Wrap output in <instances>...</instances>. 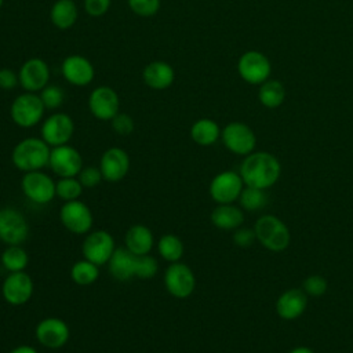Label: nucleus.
<instances>
[{"label": "nucleus", "mask_w": 353, "mask_h": 353, "mask_svg": "<svg viewBox=\"0 0 353 353\" xmlns=\"http://www.w3.org/2000/svg\"><path fill=\"white\" fill-rule=\"evenodd\" d=\"M239 174L245 186L266 190L279 181L281 165L279 159L269 152H252L241 161Z\"/></svg>", "instance_id": "obj_1"}, {"label": "nucleus", "mask_w": 353, "mask_h": 353, "mask_svg": "<svg viewBox=\"0 0 353 353\" xmlns=\"http://www.w3.org/2000/svg\"><path fill=\"white\" fill-rule=\"evenodd\" d=\"M50 153L51 146L43 138L29 137L14 146L11 161L22 172L39 171L48 165Z\"/></svg>", "instance_id": "obj_2"}, {"label": "nucleus", "mask_w": 353, "mask_h": 353, "mask_svg": "<svg viewBox=\"0 0 353 353\" xmlns=\"http://www.w3.org/2000/svg\"><path fill=\"white\" fill-rule=\"evenodd\" d=\"M256 240L272 252H281L288 248L291 233L288 226L276 215H262L254 225Z\"/></svg>", "instance_id": "obj_3"}, {"label": "nucleus", "mask_w": 353, "mask_h": 353, "mask_svg": "<svg viewBox=\"0 0 353 353\" xmlns=\"http://www.w3.org/2000/svg\"><path fill=\"white\" fill-rule=\"evenodd\" d=\"M46 106L36 92H23L18 95L10 108L12 121L22 128H30L39 124L43 119Z\"/></svg>", "instance_id": "obj_4"}, {"label": "nucleus", "mask_w": 353, "mask_h": 353, "mask_svg": "<svg viewBox=\"0 0 353 353\" xmlns=\"http://www.w3.org/2000/svg\"><path fill=\"white\" fill-rule=\"evenodd\" d=\"M21 189L29 201L40 205L48 204L54 197H57L55 181L41 170L23 172L21 179Z\"/></svg>", "instance_id": "obj_5"}, {"label": "nucleus", "mask_w": 353, "mask_h": 353, "mask_svg": "<svg viewBox=\"0 0 353 353\" xmlns=\"http://www.w3.org/2000/svg\"><path fill=\"white\" fill-rule=\"evenodd\" d=\"M164 287L170 295L178 299L190 296L196 288V276L190 266L183 262H172L163 276Z\"/></svg>", "instance_id": "obj_6"}, {"label": "nucleus", "mask_w": 353, "mask_h": 353, "mask_svg": "<svg viewBox=\"0 0 353 353\" xmlns=\"http://www.w3.org/2000/svg\"><path fill=\"white\" fill-rule=\"evenodd\" d=\"M29 222L12 207L0 208V241L7 245H21L29 236Z\"/></svg>", "instance_id": "obj_7"}, {"label": "nucleus", "mask_w": 353, "mask_h": 353, "mask_svg": "<svg viewBox=\"0 0 353 353\" xmlns=\"http://www.w3.org/2000/svg\"><path fill=\"white\" fill-rule=\"evenodd\" d=\"M221 139L225 148L239 156H247L254 152L256 137L251 127L241 121H232L221 131Z\"/></svg>", "instance_id": "obj_8"}, {"label": "nucleus", "mask_w": 353, "mask_h": 353, "mask_svg": "<svg viewBox=\"0 0 353 353\" xmlns=\"http://www.w3.org/2000/svg\"><path fill=\"white\" fill-rule=\"evenodd\" d=\"M59 219L65 229L74 234H87L94 225V215L81 200L65 201L59 210Z\"/></svg>", "instance_id": "obj_9"}, {"label": "nucleus", "mask_w": 353, "mask_h": 353, "mask_svg": "<svg viewBox=\"0 0 353 353\" xmlns=\"http://www.w3.org/2000/svg\"><path fill=\"white\" fill-rule=\"evenodd\" d=\"M114 250L116 244L113 236L102 229L87 233L81 244L83 256L98 266L108 265Z\"/></svg>", "instance_id": "obj_10"}, {"label": "nucleus", "mask_w": 353, "mask_h": 353, "mask_svg": "<svg viewBox=\"0 0 353 353\" xmlns=\"http://www.w3.org/2000/svg\"><path fill=\"white\" fill-rule=\"evenodd\" d=\"M244 182L239 172L226 170L216 174L208 186L211 199L218 204H232L239 200Z\"/></svg>", "instance_id": "obj_11"}, {"label": "nucleus", "mask_w": 353, "mask_h": 353, "mask_svg": "<svg viewBox=\"0 0 353 353\" xmlns=\"http://www.w3.org/2000/svg\"><path fill=\"white\" fill-rule=\"evenodd\" d=\"M33 280L25 270L8 273L1 284V295L11 306H22L28 303L33 295Z\"/></svg>", "instance_id": "obj_12"}, {"label": "nucleus", "mask_w": 353, "mask_h": 353, "mask_svg": "<svg viewBox=\"0 0 353 353\" xmlns=\"http://www.w3.org/2000/svg\"><path fill=\"white\" fill-rule=\"evenodd\" d=\"M237 70L244 81L250 84H262L269 79L272 66L265 54L251 50L239 58Z\"/></svg>", "instance_id": "obj_13"}, {"label": "nucleus", "mask_w": 353, "mask_h": 353, "mask_svg": "<svg viewBox=\"0 0 353 353\" xmlns=\"http://www.w3.org/2000/svg\"><path fill=\"white\" fill-rule=\"evenodd\" d=\"M48 167L59 178L77 176L83 168V156L69 143L51 148Z\"/></svg>", "instance_id": "obj_14"}, {"label": "nucleus", "mask_w": 353, "mask_h": 353, "mask_svg": "<svg viewBox=\"0 0 353 353\" xmlns=\"http://www.w3.org/2000/svg\"><path fill=\"white\" fill-rule=\"evenodd\" d=\"M37 342L47 349L63 347L70 336L69 325L59 317H46L37 323L34 330Z\"/></svg>", "instance_id": "obj_15"}, {"label": "nucleus", "mask_w": 353, "mask_h": 353, "mask_svg": "<svg viewBox=\"0 0 353 353\" xmlns=\"http://www.w3.org/2000/svg\"><path fill=\"white\" fill-rule=\"evenodd\" d=\"M74 132V123L66 113L57 112L50 114L41 124V138L51 146L69 143Z\"/></svg>", "instance_id": "obj_16"}, {"label": "nucleus", "mask_w": 353, "mask_h": 353, "mask_svg": "<svg viewBox=\"0 0 353 353\" xmlns=\"http://www.w3.org/2000/svg\"><path fill=\"white\" fill-rule=\"evenodd\" d=\"M120 108V99L117 92L108 87L99 85L94 88L88 97V109L91 114L98 120H112Z\"/></svg>", "instance_id": "obj_17"}, {"label": "nucleus", "mask_w": 353, "mask_h": 353, "mask_svg": "<svg viewBox=\"0 0 353 353\" xmlns=\"http://www.w3.org/2000/svg\"><path fill=\"white\" fill-rule=\"evenodd\" d=\"M99 170L105 181L110 183L120 182L130 171L128 153L117 146L106 149L99 160Z\"/></svg>", "instance_id": "obj_18"}, {"label": "nucleus", "mask_w": 353, "mask_h": 353, "mask_svg": "<svg viewBox=\"0 0 353 353\" xmlns=\"http://www.w3.org/2000/svg\"><path fill=\"white\" fill-rule=\"evenodd\" d=\"M18 76L21 87L26 92H39L48 84L50 68L46 61L30 58L22 63Z\"/></svg>", "instance_id": "obj_19"}, {"label": "nucleus", "mask_w": 353, "mask_h": 353, "mask_svg": "<svg viewBox=\"0 0 353 353\" xmlns=\"http://www.w3.org/2000/svg\"><path fill=\"white\" fill-rule=\"evenodd\" d=\"M61 70L65 80L77 87L90 84L95 74L92 63L85 57L79 54L66 57L62 62Z\"/></svg>", "instance_id": "obj_20"}, {"label": "nucleus", "mask_w": 353, "mask_h": 353, "mask_svg": "<svg viewBox=\"0 0 353 353\" xmlns=\"http://www.w3.org/2000/svg\"><path fill=\"white\" fill-rule=\"evenodd\" d=\"M307 306V295L303 290H285L276 301V313L283 320H295L303 314Z\"/></svg>", "instance_id": "obj_21"}, {"label": "nucleus", "mask_w": 353, "mask_h": 353, "mask_svg": "<svg viewBox=\"0 0 353 353\" xmlns=\"http://www.w3.org/2000/svg\"><path fill=\"white\" fill-rule=\"evenodd\" d=\"M137 255L130 252L125 247H116L113 255L108 262L110 276L117 281H128L135 277Z\"/></svg>", "instance_id": "obj_22"}, {"label": "nucleus", "mask_w": 353, "mask_h": 353, "mask_svg": "<svg viewBox=\"0 0 353 353\" xmlns=\"http://www.w3.org/2000/svg\"><path fill=\"white\" fill-rule=\"evenodd\" d=\"M142 79L149 88L160 91L168 88L174 83L175 72L170 63L164 61H153L145 66Z\"/></svg>", "instance_id": "obj_23"}, {"label": "nucleus", "mask_w": 353, "mask_h": 353, "mask_svg": "<svg viewBox=\"0 0 353 353\" xmlns=\"http://www.w3.org/2000/svg\"><path fill=\"white\" fill-rule=\"evenodd\" d=\"M154 245V236L153 232L142 225L137 223L128 228L124 236V247L132 252L134 255H146L150 254Z\"/></svg>", "instance_id": "obj_24"}, {"label": "nucleus", "mask_w": 353, "mask_h": 353, "mask_svg": "<svg viewBox=\"0 0 353 353\" xmlns=\"http://www.w3.org/2000/svg\"><path fill=\"white\" fill-rule=\"evenodd\" d=\"M211 222L221 230H236L244 222V214L240 207L232 204H218L211 215Z\"/></svg>", "instance_id": "obj_25"}, {"label": "nucleus", "mask_w": 353, "mask_h": 353, "mask_svg": "<svg viewBox=\"0 0 353 353\" xmlns=\"http://www.w3.org/2000/svg\"><path fill=\"white\" fill-rule=\"evenodd\" d=\"M79 17L77 6L73 0H57L50 11V19L52 25L58 29L72 28Z\"/></svg>", "instance_id": "obj_26"}, {"label": "nucleus", "mask_w": 353, "mask_h": 353, "mask_svg": "<svg viewBox=\"0 0 353 353\" xmlns=\"http://www.w3.org/2000/svg\"><path fill=\"white\" fill-rule=\"evenodd\" d=\"M190 138L200 146H211L221 138V128L212 119H199L190 127Z\"/></svg>", "instance_id": "obj_27"}, {"label": "nucleus", "mask_w": 353, "mask_h": 353, "mask_svg": "<svg viewBox=\"0 0 353 353\" xmlns=\"http://www.w3.org/2000/svg\"><path fill=\"white\" fill-rule=\"evenodd\" d=\"M258 98L265 108H269V109L279 108L285 99V88L283 83H280L279 80L268 79L265 83L261 84Z\"/></svg>", "instance_id": "obj_28"}, {"label": "nucleus", "mask_w": 353, "mask_h": 353, "mask_svg": "<svg viewBox=\"0 0 353 353\" xmlns=\"http://www.w3.org/2000/svg\"><path fill=\"white\" fill-rule=\"evenodd\" d=\"M1 266L8 272H23L29 265V254L21 245H7L0 255Z\"/></svg>", "instance_id": "obj_29"}, {"label": "nucleus", "mask_w": 353, "mask_h": 353, "mask_svg": "<svg viewBox=\"0 0 353 353\" xmlns=\"http://www.w3.org/2000/svg\"><path fill=\"white\" fill-rule=\"evenodd\" d=\"M157 251L164 261L172 263V262H178L182 258L185 252V247L182 240L176 234L167 233V234H163L157 241Z\"/></svg>", "instance_id": "obj_30"}, {"label": "nucleus", "mask_w": 353, "mask_h": 353, "mask_svg": "<svg viewBox=\"0 0 353 353\" xmlns=\"http://www.w3.org/2000/svg\"><path fill=\"white\" fill-rule=\"evenodd\" d=\"M70 277L77 285H91L99 277V266L88 259H80L70 268Z\"/></svg>", "instance_id": "obj_31"}, {"label": "nucleus", "mask_w": 353, "mask_h": 353, "mask_svg": "<svg viewBox=\"0 0 353 353\" xmlns=\"http://www.w3.org/2000/svg\"><path fill=\"white\" fill-rule=\"evenodd\" d=\"M268 201H269V197L266 190L252 188V186H244L239 197V203L241 208L247 211H259L266 207Z\"/></svg>", "instance_id": "obj_32"}, {"label": "nucleus", "mask_w": 353, "mask_h": 353, "mask_svg": "<svg viewBox=\"0 0 353 353\" xmlns=\"http://www.w3.org/2000/svg\"><path fill=\"white\" fill-rule=\"evenodd\" d=\"M84 186L79 181L77 176H65L59 178L55 182V194L63 201H73L79 200L83 193Z\"/></svg>", "instance_id": "obj_33"}, {"label": "nucleus", "mask_w": 353, "mask_h": 353, "mask_svg": "<svg viewBox=\"0 0 353 353\" xmlns=\"http://www.w3.org/2000/svg\"><path fill=\"white\" fill-rule=\"evenodd\" d=\"M159 272V262L157 259L150 255H138L135 261V277L146 280L153 279Z\"/></svg>", "instance_id": "obj_34"}, {"label": "nucleus", "mask_w": 353, "mask_h": 353, "mask_svg": "<svg viewBox=\"0 0 353 353\" xmlns=\"http://www.w3.org/2000/svg\"><path fill=\"white\" fill-rule=\"evenodd\" d=\"M40 98L46 106V109H58L65 99V92L62 91L61 87L54 85V84H47L41 91H40Z\"/></svg>", "instance_id": "obj_35"}, {"label": "nucleus", "mask_w": 353, "mask_h": 353, "mask_svg": "<svg viewBox=\"0 0 353 353\" xmlns=\"http://www.w3.org/2000/svg\"><path fill=\"white\" fill-rule=\"evenodd\" d=\"M328 283L320 274H312L303 280L302 290L307 296H323L327 292Z\"/></svg>", "instance_id": "obj_36"}, {"label": "nucleus", "mask_w": 353, "mask_h": 353, "mask_svg": "<svg viewBox=\"0 0 353 353\" xmlns=\"http://www.w3.org/2000/svg\"><path fill=\"white\" fill-rule=\"evenodd\" d=\"M131 11L139 17H152L160 10V0H127Z\"/></svg>", "instance_id": "obj_37"}, {"label": "nucleus", "mask_w": 353, "mask_h": 353, "mask_svg": "<svg viewBox=\"0 0 353 353\" xmlns=\"http://www.w3.org/2000/svg\"><path fill=\"white\" fill-rule=\"evenodd\" d=\"M77 178H79V181L81 182V185H83L84 188H94V186H98V185L102 182V179H103L99 167H92V165L83 167L81 171L79 172Z\"/></svg>", "instance_id": "obj_38"}, {"label": "nucleus", "mask_w": 353, "mask_h": 353, "mask_svg": "<svg viewBox=\"0 0 353 353\" xmlns=\"http://www.w3.org/2000/svg\"><path fill=\"white\" fill-rule=\"evenodd\" d=\"M110 124L113 131L117 132L119 135H130L135 127L132 117L127 113H120V112L110 120Z\"/></svg>", "instance_id": "obj_39"}, {"label": "nucleus", "mask_w": 353, "mask_h": 353, "mask_svg": "<svg viewBox=\"0 0 353 353\" xmlns=\"http://www.w3.org/2000/svg\"><path fill=\"white\" fill-rule=\"evenodd\" d=\"M256 240L254 229L250 228H237L233 233V243L240 248H248Z\"/></svg>", "instance_id": "obj_40"}, {"label": "nucleus", "mask_w": 353, "mask_h": 353, "mask_svg": "<svg viewBox=\"0 0 353 353\" xmlns=\"http://www.w3.org/2000/svg\"><path fill=\"white\" fill-rule=\"evenodd\" d=\"M112 0H84V10L91 17H102L108 12Z\"/></svg>", "instance_id": "obj_41"}, {"label": "nucleus", "mask_w": 353, "mask_h": 353, "mask_svg": "<svg viewBox=\"0 0 353 353\" xmlns=\"http://www.w3.org/2000/svg\"><path fill=\"white\" fill-rule=\"evenodd\" d=\"M19 84V76L10 68L0 69V88L1 90H14Z\"/></svg>", "instance_id": "obj_42"}, {"label": "nucleus", "mask_w": 353, "mask_h": 353, "mask_svg": "<svg viewBox=\"0 0 353 353\" xmlns=\"http://www.w3.org/2000/svg\"><path fill=\"white\" fill-rule=\"evenodd\" d=\"M10 353H39V352L36 347H33L30 345H19V346H15L14 349H11Z\"/></svg>", "instance_id": "obj_43"}, {"label": "nucleus", "mask_w": 353, "mask_h": 353, "mask_svg": "<svg viewBox=\"0 0 353 353\" xmlns=\"http://www.w3.org/2000/svg\"><path fill=\"white\" fill-rule=\"evenodd\" d=\"M290 353H314V352L307 346H296Z\"/></svg>", "instance_id": "obj_44"}, {"label": "nucleus", "mask_w": 353, "mask_h": 353, "mask_svg": "<svg viewBox=\"0 0 353 353\" xmlns=\"http://www.w3.org/2000/svg\"><path fill=\"white\" fill-rule=\"evenodd\" d=\"M3 3H4V0H0V8H1V6H3Z\"/></svg>", "instance_id": "obj_45"}]
</instances>
